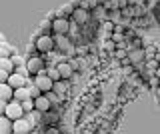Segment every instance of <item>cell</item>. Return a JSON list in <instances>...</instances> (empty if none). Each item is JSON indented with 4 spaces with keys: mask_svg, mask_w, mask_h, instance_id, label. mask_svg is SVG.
I'll list each match as a JSON object with an SVG mask.
<instances>
[{
    "mask_svg": "<svg viewBox=\"0 0 160 134\" xmlns=\"http://www.w3.org/2000/svg\"><path fill=\"white\" fill-rule=\"evenodd\" d=\"M26 68L30 72V76H38V74H48L46 60L42 56H30L26 60Z\"/></svg>",
    "mask_w": 160,
    "mask_h": 134,
    "instance_id": "cell-2",
    "label": "cell"
},
{
    "mask_svg": "<svg viewBox=\"0 0 160 134\" xmlns=\"http://www.w3.org/2000/svg\"><path fill=\"white\" fill-rule=\"evenodd\" d=\"M34 48L40 54H50L56 50V44H54V34H40L34 42Z\"/></svg>",
    "mask_w": 160,
    "mask_h": 134,
    "instance_id": "cell-1",
    "label": "cell"
},
{
    "mask_svg": "<svg viewBox=\"0 0 160 134\" xmlns=\"http://www.w3.org/2000/svg\"><path fill=\"white\" fill-rule=\"evenodd\" d=\"M46 96H48V100L52 102V106H58V104H60V96L56 92H46Z\"/></svg>",
    "mask_w": 160,
    "mask_h": 134,
    "instance_id": "cell-23",
    "label": "cell"
},
{
    "mask_svg": "<svg viewBox=\"0 0 160 134\" xmlns=\"http://www.w3.org/2000/svg\"><path fill=\"white\" fill-rule=\"evenodd\" d=\"M142 56H144V52H142V50H134V52H130V60H132V62H138Z\"/></svg>",
    "mask_w": 160,
    "mask_h": 134,
    "instance_id": "cell-24",
    "label": "cell"
},
{
    "mask_svg": "<svg viewBox=\"0 0 160 134\" xmlns=\"http://www.w3.org/2000/svg\"><path fill=\"white\" fill-rule=\"evenodd\" d=\"M74 10H76V8H74L72 4H64V6L58 10V14H56V16H60V18H68V16H70V18H72Z\"/></svg>",
    "mask_w": 160,
    "mask_h": 134,
    "instance_id": "cell-17",
    "label": "cell"
},
{
    "mask_svg": "<svg viewBox=\"0 0 160 134\" xmlns=\"http://www.w3.org/2000/svg\"><path fill=\"white\" fill-rule=\"evenodd\" d=\"M0 100H2V102L14 100V88L10 86L8 82H2V84H0Z\"/></svg>",
    "mask_w": 160,
    "mask_h": 134,
    "instance_id": "cell-12",
    "label": "cell"
},
{
    "mask_svg": "<svg viewBox=\"0 0 160 134\" xmlns=\"http://www.w3.org/2000/svg\"><path fill=\"white\" fill-rule=\"evenodd\" d=\"M0 70L12 74V72H14V62H12V58H0Z\"/></svg>",
    "mask_w": 160,
    "mask_h": 134,
    "instance_id": "cell-16",
    "label": "cell"
},
{
    "mask_svg": "<svg viewBox=\"0 0 160 134\" xmlns=\"http://www.w3.org/2000/svg\"><path fill=\"white\" fill-rule=\"evenodd\" d=\"M34 106H36V110L38 112H42V114H46V112H50L52 110V102L48 100V96L46 94H42V96H38V98H34Z\"/></svg>",
    "mask_w": 160,
    "mask_h": 134,
    "instance_id": "cell-9",
    "label": "cell"
},
{
    "mask_svg": "<svg viewBox=\"0 0 160 134\" xmlns=\"http://www.w3.org/2000/svg\"><path fill=\"white\" fill-rule=\"evenodd\" d=\"M54 44H56V50H60V52L72 54V50H74V46H72L68 36H54Z\"/></svg>",
    "mask_w": 160,
    "mask_h": 134,
    "instance_id": "cell-8",
    "label": "cell"
},
{
    "mask_svg": "<svg viewBox=\"0 0 160 134\" xmlns=\"http://www.w3.org/2000/svg\"><path fill=\"white\" fill-rule=\"evenodd\" d=\"M50 22H52V34H54V36H68V34H70V26H72V22H70L68 18L56 16L54 20H50Z\"/></svg>",
    "mask_w": 160,
    "mask_h": 134,
    "instance_id": "cell-3",
    "label": "cell"
},
{
    "mask_svg": "<svg viewBox=\"0 0 160 134\" xmlns=\"http://www.w3.org/2000/svg\"><path fill=\"white\" fill-rule=\"evenodd\" d=\"M26 82H28V78L26 76H22V74H18V72H12L8 76V84L16 90V88H22V86H26Z\"/></svg>",
    "mask_w": 160,
    "mask_h": 134,
    "instance_id": "cell-10",
    "label": "cell"
},
{
    "mask_svg": "<svg viewBox=\"0 0 160 134\" xmlns=\"http://www.w3.org/2000/svg\"><path fill=\"white\" fill-rule=\"evenodd\" d=\"M12 120L4 114V116H0V134H12Z\"/></svg>",
    "mask_w": 160,
    "mask_h": 134,
    "instance_id": "cell-14",
    "label": "cell"
},
{
    "mask_svg": "<svg viewBox=\"0 0 160 134\" xmlns=\"http://www.w3.org/2000/svg\"><path fill=\"white\" fill-rule=\"evenodd\" d=\"M114 56H116V58H124V52L118 50V52H114Z\"/></svg>",
    "mask_w": 160,
    "mask_h": 134,
    "instance_id": "cell-31",
    "label": "cell"
},
{
    "mask_svg": "<svg viewBox=\"0 0 160 134\" xmlns=\"http://www.w3.org/2000/svg\"><path fill=\"white\" fill-rule=\"evenodd\" d=\"M42 116H44V114H42V112H38V110H32V112H28V114H26V118L34 124V126H36V124H40Z\"/></svg>",
    "mask_w": 160,
    "mask_h": 134,
    "instance_id": "cell-19",
    "label": "cell"
},
{
    "mask_svg": "<svg viewBox=\"0 0 160 134\" xmlns=\"http://www.w3.org/2000/svg\"><path fill=\"white\" fill-rule=\"evenodd\" d=\"M12 62H14V72L20 70V68H26V60L18 54H12Z\"/></svg>",
    "mask_w": 160,
    "mask_h": 134,
    "instance_id": "cell-20",
    "label": "cell"
},
{
    "mask_svg": "<svg viewBox=\"0 0 160 134\" xmlns=\"http://www.w3.org/2000/svg\"><path fill=\"white\" fill-rule=\"evenodd\" d=\"M68 80H58V82H54V88H52V92H56L58 96H62V94H66L68 92Z\"/></svg>",
    "mask_w": 160,
    "mask_h": 134,
    "instance_id": "cell-15",
    "label": "cell"
},
{
    "mask_svg": "<svg viewBox=\"0 0 160 134\" xmlns=\"http://www.w3.org/2000/svg\"><path fill=\"white\" fill-rule=\"evenodd\" d=\"M56 68H58V72H60V78H62V80H68L70 82V78L74 76V66L70 62H66V60H62L60 64H56Z\"/></svg>",
    "mask_w": 160,
    "mask_h": 134,
    "instance_id": "cell-7",
    "label": "cell"
},
{
    "mask_svg": "<svg viewBox=\"0 0 160 134\" xmlns=\"http://www.w3.org/2000/svg\"><path fill=\"white\" fill-rule=\"evenodd\" d=\"M144 54H146V58H152V56H154V48H152V46L146 48V52H144Z\"/></svg>",
    "mask_w": 160,
    "mask_h": 134,
    "instance_id": "cell-30",
    "label": "cell"
},
{
    "mask_svg": "<svg viewBox=\"0 0 160 134\" xmlns=\"http://www.w3.org/2000/svg\"><path fill=\"white\" fill-rule=\"evenodd\" d=\"M30 98H32V94H30L28 86H22V88H16V90H14V100L24 102V100H30Z\"/></svg>",
    "mask_w": 160,
    "mask_h": 134,
    "instance_id": "cell-13",
    "label": "cell"
},
{
    "mask_svg": "<svg viewBox=\"0 0 160 134\" xmlns=\"http://www.w3.org/2000/svg\"><path fill=\"white\" fill-rule=\"evenodd\" d=\"M22 104V108H24V112H32V110H36V106H34V98H30V100H24V102H20Z\"/></svg>",
    "mask_w": 160,
    "mask_h": 134,
    "instance_id": "cell-22",
    "label": "cell"
},
{
    "mask_svg": "<svg viewBox=\"0 0 160 134\" xmlns=\"http://www.w3.org/2000/svg\"><path fill=\"white\" fill-rule=\"evenodd\" d=\"M8 76H10L8 72H2V70H0V84H2V82H8Z\"/></svg>",
    "mask_w": 160,
    "mask_h": 134,
    "instance_id": "cell-27",
    "label": "cell"
},
{
    "mask_svg": "<svg viewBox=\"0 0 160 134\" xmlns=\"http://www.w3.org/2000/svg\"><path fill=\"white\" fill-rule=\"evenodd\" d=\"M48 76L52 78L54 82H58V80H62V78H60V72H58V68L56 66H48Z\"/></svg>",
    "mask_w": 160,
    "mask_h": 134,
    "instance_id": "cell-21",
    "label": "cell"
},
{
    "mask_svg": "<svg viewBox=\"0 0 160 134\" xmlns=\"http://www.w3.org/2000/svg\"><path fill=\"white\" fill-rule=\"evenodd\" d=\"M6 116L14 122V120H18V118H24V116H26V112H24L22 104H20L18 100H10L6 104Z\"/></svg>",
    "mask_w": 160,
    "mask_h": 134,
    "instance_id": "cell-4",
    "label": "cell"
},
{
    "mask_svg": "<svg viewBox=\"0 0 160 134\" xmlns=\"http://www.w3.org/2000/svg\"><path fill=\"white\" fill-rule=\"evenodd\" d=\"M90 20V12L86 10V8H76L72 14V22L74 24H86Z\"/></svg>",
    "mask_w": 160,
    "mask_h": 134,
    "instance_id": "cell-11",
    "label": "cell"
},
{
    "mask_svg": "<svg viewBox=\"0 0 160 134\" xmlns=\"http://www.w3.org/2000/svg\"><path fill=\"white\" fill-rule=\"evenodd\" d=\"M30 94H32V98H38V96H42V90H40L36 84H32L30 86Z\"/></svg>",
    "mask_w": 160,
    "mask_h": 134,
    "instance_id": "cell-25",
    "label": "cell"
},
{
    "mask_svg": "<svg viewBox=\"0 0 160 134\" xmlns=\"http://www.w3.org/2000/svg\"><path fill=\"white\" fill-rule=\"evenodd\" d=\"M12 46H8L6 42H0V58H12Z\"/></svg>",
    "mask_w": 160,
    "mask_h": 134,
    "instance_id": "cell-18",
    "label": "cell"
},
{
    "mask_svg": "<svg viewBox=\"0 0 160 134\" xmlns=\"http://www.w3.org/2000/svg\"><path fill=\"white\" fill-rule=\"evenodd\" d=\"M34 84L42 90V94L52 92V88H54V80L48 76V74H38V76H34Z\"/></svg>",
    "mask_w": 160,
    "mask_h": 134,
    "instance_id": "cell-6",
    "label": "cell"
},
{
    "mask_svg": "<svg viewBox=\"0 0 160 134\" xmlns=\"http://www.w3.org/2000/svg\"><path fill=\"white\" fill-rule=\"evenodd\" d=\"M0 42H4V36H2V34H0Z\"/></svg>",
    "mask_w": 160,
    "mask_h": 134,
    "instance_id": "cell-32",
    "label": "cell"
},
{
    "mask_svg": "<svg viewBox=\"0 0 160 134\" xmlns=\"http://www.w3.org/2000/svg\"><path fill=\"white\" fill-rule=\"evenodd\" d=\"M122 38H124V36H122V34H120V32H116V34H114V36H112V40L120 44V40H122Z\"/></svg>",
    "mask_w": 160,
    "mask_h": 134,
    "instance_id": "cell-29",
    "label": "cell"
},
{
    "mask_svg": "<svg viewBox=\"0 0 160 134\" xmlns=\"http://www.w3.org/2000/svg\"><path fill=\"white\" fill-rule=\"evenodd\" d=\"M6 104L8 102H2V100H0V116H4V114H6Z\"/></svg>",
    "mask_w": 160,
    "mask_h": 134,
    "instance_id": "cell-28",
    "label": "cell"
},
{
    "mask_svg": "<svg viewBox=\"0 0 160 134\" xmlns=\"http://www.w3.org/2000/svg\"><path fill=\"white\" fill-rule=\"evenodd\" d=\"M32 130H34V124L26 116L14 120V124H12V134H32Z\"/></svg>",
    "mask_w": 160,
    "mask_h": 134,
    "instance_id": "cell-5",
    "label": "cell"
},
{
    "mask_svg": "<svg viewBox=\"0 0 160 134\" xmlns=\"http://www.w3.org/2000/svg\"><path fill=\"white\" fill-rule=\"evenodd\" d=\"M44 134H60V130L56 126H46V130H44Z\"/></svg>",
    "mask_w": 160,
    "mask_h": 134,
    "instance_id": "cell-26",
    "label": "cell"
}]
</instances>
